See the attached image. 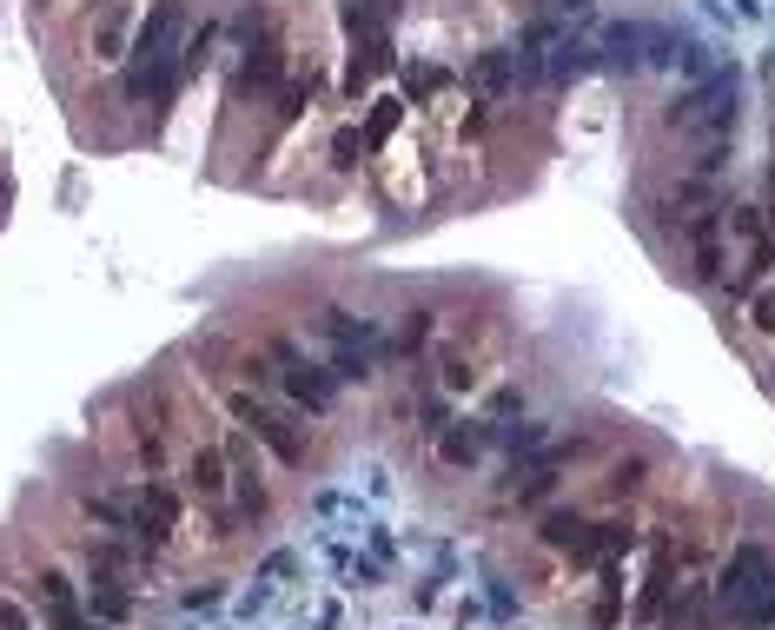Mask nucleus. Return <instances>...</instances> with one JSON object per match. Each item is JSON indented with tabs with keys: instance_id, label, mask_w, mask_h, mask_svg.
Returning <instances> with one entry per match:
<instances>
[{
	"instance_id": "nucleus-3",
	"label": "nucleus",
	"mask_w": 775,
	"mask_h": 630,
	"mask_svg": "<svg viewBox=\"0 0 775 630\" xmlns=\"http://www.w3.org/2000/svg\"><path fill=\"white\" fill-rule=\"evenodd\" d=\"M226 412H232V425H239L245 438H258V445H266L279 464H305V432H292V419H286V412H273L266 399H252V391H232Z\"/></svg>"
},
{
	"instance_id": "nucleus-2",
	"label": "nucleus",
	"mask_w": 775,
	"mask_h": 630,
	"mask_svg": "<svg viewBox=\"0 0 775 630\" xmlns=\"http://www.w3.org/2000/svg\"><path fill=\"white\" fill-rule=\"evenodd\" d=\"M716 604L742 630H775V558L762 544H736L729 550V571L716 584Z\"/></svg>"
},
{
	"instance_id": "nucleus-18",
	"label": "nucleus",
	"mask_w": 775,
	"mask_h": 630,
	"mask_svg": "<svg viewBox=\"0 0 775 630\" xmlns=\"http://www.w3.org/2000/svg\"><path fill=\"white\" fill-rule=\"evenodd\" d=\"M47 630H100V623L80 617V604H73V610H47Z\"/></svg>"
},
{
	"instance_id": "nucleus-9",
	"label": "nucleus",
	"mask_w": 775,
	"mask_h": 630,
	"mask_svg": "<svg viewBox=\"0 0 775 630\" xmlns=\"http://www.w3.org/2000/svg\"><path fill=\"white\" fill-rule=\"evenodd\" d=\"M186 485H193V498H206V505H219V498L232 492V471H226V451H219V445H199V451L186 458Z\"/></svg>"
},
{
	"instance_id": "nucleus-12",
	"label": "nucleus",
	"mask_w": 775,
	"mask_h": 630,
	"mask_svg": "<svg viewBox=\"0 0 775 630\" xmlns=\"http://www.w3.org/2000/svg\"><path fill=\"white\" fill-rule=\"evenodd\" d=\"M279 66H286L279 40H258V47L245 53V73H239V94H252V87H273V81H279Z\"/></svg>"
},
{
	"instance_id": "nucleus-7",
	"label": "nucleus",
	"mask_w": 775,
	"mask_h": 630,
	"mask_svg": "<svg viewBox=\"0 0 775 630\" xmlns=\"http://www.w3.org/2000/svg\"><path fill=\"white\" fill-rule=\"evenodd\" d=\"M86 578L120 584V591H140V578H146L140 544H133V537H94V544H86Z\"/></svg>"
},
{
	"instance_id": "nucleus-10",
	"label": "nucleus",
	"mask_w": 775,
	"mask_h": 630,
	"mask_svg": "<svg viewBox=\"0 0 775 630\" xmlns=\"http://www.w3.org/2000/svg\"><path fill=\"white\" fill-rule=\"evenodd\" d=\"M537 537H544L550 550H570V558H583V544H590V518H583L577 505H557V511L537 518Z\"/></svg>"
},
{
	"instance_id": "nucleus-20",
	"label": "nucleus",
	"mask_w": 775,
	"mask_h": 630,
	"mask_svg": "<svg viewBox=\"0 0 775 630\" xmlns=\"http://www.w3.org/2000/svg\"><path fill=\"white\" fill-rule=\"evenodd\" d=\"M391 126H398V100H378V107H372V126H365V133H372V140H385Z\"/></svg>"
},
{
	"instance_id": "nucleus-14",
	"label": "nucleus",
	"mask_w": 775,
	"mask_h": 630,
	"mask_svg": "<svg viewBox=\"0 0 775 630\" xmlns=\"http://www.w3.org/2000/svg\"><path fill=\"white\" fill-rule=\"evenodd\" d=\"M431 339V312H404V326H398V352H417Z\"/></svg>"
},
{
	"instance_id": "nucleus-4",
	"label": "nucleus",
	"mask_w": 775,
	"mask_h": 630,
	"mask_svg": "<svg viewBox=\"0 0 775 630\" xmlns=\"http://www.w3.org/2000/svg\"><path fill=\"white\" fill-rule=\"evenodd\" d=\"M273 378H279V391L286 399H299L305 412H331V399H338V372H325L318 359H305L292 339H273Z\"/></svg>"
},
{
	"instance_id": "nucleus-16",
	"label": "nucleus",
	"mask_w": 775,
	"mask_h": 630,
	"mask_svg": "<svg viewBox=\"0 0 775 630\" xmlns=\"http://www.w3.org/2000/svg\"><path fill=\"white\" fill-rule=\"evenodd\" d=\"M120 47H126V14H113V21L100 27V53H107V60H120Z\"/></svg>"
},
{
	"instance_id": "nucleus-19",
	"label": "nucleus",
	"mask_w": 775,
	"mask_h": 630,
	"mask_svg": "<svg viewBox=\"0 0 775 630\" xmlns=\"http://www.w3.org/2000/svg\"><path fill=\"white\" fill-rule=\"evenodd\" d=\"M517 412H524V391H517V385H504L497 399H491V419H517Z\"/></svg>"
},
{
	"instance_id": "nucleus-13",
	"label": "nucleus",
	"mask_w": 775,
	"mask_h": 630,
	"mask_svg": "<svg viewBox=\"0 0 775 630\" xmlns=\"http://www.w3.org/2000/svg\"><path fill=\"white\" fill-rule=\"evenodd\" d=\"M34 604H40V610H73L80 591H73L66 571H40V578H34Z\"/></svg>"
},
{
	"instance_id": "nucleus-8",
	"label": "nucleus",
	"mask_w": 775,
	"mask_h": 630,
	"mask_svg": "<svg viewBox=\"0 0 775 630\" xmlns=\"http://www.w3.org/2000/svg\"><path fill=\"white\" fill-rule=\"evenodd\" d=\"M484 451H491V425H484V419H451V425H438V458H445L451 471H471Z\"/></svg>"
},
{
	"instance_id": "nucleus-15",
	"label": "nucleus",
	"mask_w": 775,
	"mask_h": 630,
	"mask_svg": "<svg viewBox=\"0 0 775 630\" xmlns=\"http://www.w3.org/2000/svg\"><path fill=\"white\" fill-rule=\"evenodd\" d=\"M749 312H755V332L775 339V286H768V292H749Z\"/></svg>"
},
{
	"instance_id": "nucleus-11",
	"label": "nucleus",
	"mask_w": 775,
	"mask_h": 630,
	"mask_svg": "<svg viewBox=\"0 0 775 630\" xmlns=\"http://www.w3.org/2000/svg\"><path fill=\"white\" fill-rule=\"evenodd\" d=\"M86 604H94V623H100V630H120V623L133 617V591L100 584V578H86Z\"/></svg>"
},
{
	"instance_id": "nucleus-6",
	"label": "nucleus",
	"mask_w": 775,
	"mask_h": 630,
	"mask_svg": "<svg viewBox=\"0 0 775 630\" xmlns=\"http://www.w3.org/2000/svg\"><path fill=\"white\" fill-rule=\"evenodd\" d=\"M325 339H331V359H338V378H365L378 359H385V339L372 319H352V312H325Z\"/></svg>"
},
{
	"instance_id": "nucleus-5",
	"label": "nucleus",
	"mask_w": 775,
	"mask_h": 630,
	"mask_svg": "<svg viewBox=\"0 0 775 630\" xmlns=\"http://www.w3.org/2000/svg\"><path fill=\"white\" fill-rule=\"evenodd\" d=\"M172 531H180V498H172L159 478H146L140 492H126V537H133L140 550L172 544Z\"/></svg>"
},
{
	"instance_id": "nucleus-1",
	"label": "nucleus",
	"mask_w": 775,
	"mask_h": 630,
	"mask_svg": "<svg viewBox=\"0 0 775 630\" xmlns=\"http://www.w3.org/2000/svg\"><path fill=\"white\" fill-rule=\"evenodd\" d=\"M180 34H186V14H180V0H159V8L140 21L133 34V66H126V94L133 100H159L172 87V73H180Z\"/></svg>"
},
{
	"instance_id": "nucleus-17",
	"label": "nucleus",
	"mask_w": 775,
	"mask_h": 630,
	"mask_svg": "<svg viewBox=\"0 0 775 630\" xmlns=\"http://www.w3.org/2000/svg\"><path fill=\"white\" fill-rule=\"evenodd\" d=\"M0 630H34V617H27L21 597H0Z\"/></svg>"
}]
</instances>
